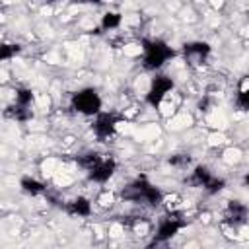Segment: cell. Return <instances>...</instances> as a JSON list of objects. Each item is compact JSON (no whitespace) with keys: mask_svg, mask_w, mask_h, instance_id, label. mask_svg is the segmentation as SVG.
Wrapping results in <instances>:
<instances>
[{"mask_svg":"<svg viewBox=\"0 0 249 249\" xmlns=\"http://www.w3.org/2000/svg\"><path fill=\"white\" fill-rule=\"evenodd\" d=\"M121 196L124 200H132V202H146L150 206H158L163 198L161 191L158 187H154L152 183H148L144 177H138L136 181H132L128 187H124V191L121 193Z\"/></svg>","mask_w":249,"mask_h":249,"instance_id":"6da1fadb","label":"cell"},{"mask_svg":"<svg viewBox=\"0 0 249 249\" xmlns=\"http://www.w3.org/2000/svg\"><path fill=\"white\" fill-rule=\"evenodd\" d=\"M173 56H175L173 49L167 47L163 41H160V39H156V41H144L142 64H144L146 70H158V68H161Z\"/></svg>","mask_w":249,"mask_h":249,"instance_id":"7a4b0ae2","label":"cell"},{"mask_svg":"<svg viewBox=\"0 0 249 249\" xmlns=\"http://www.w3.org/2000/svg\"><path fill=\"white\" fill-rule=\"evenodd\" d=\"M70 105L82 115H97L101 111V97L93 88H86L72 95Z\"/></svg>","mask_w":249,"mask_h":249,"instance_id":"3957f363","label":"cell"},{"mask_svg":"<svg viewBox=\"0 0 249 249\" xmlns=\"http://www.w3.org/2000/svg\"><path fill=\"white\" fill-rule=\"evenodd\" d=\"M191 183L196 185V187H202V189H204L206 193H210V195H214V193H218V191L224 189V179L214 177V175L210 173V169L204 167V165L195 167L193 177H191Z\"/></svg>","mask_w":249,"mask_h":249,"instance_id":"277c9868","label":"cell"},{"mask_svg":"<svg viewBox=\"0 0 249 249\" xmlns=\"http://www.w3.org/2000/svg\"><path fill=\"white\" fill-rule=\"evenodd\" d=\"M173 89V80L169 78V76H156L154 80H152V84H150V89H148V93H146V101L152 105V107H158L161 101H163V97L169 93Z\"/></svg>","mask_w":249,"mask_h":249,"instance_id":"5b68a950","label":"cell"},{"mask_svg":"<svg viewBox=\"0 0 249 249\" xmlns=\"http://www.w3.org/2000/svg\"><path fill=\"white\" fill-rule=\"evenodd\" d=\"M117 124H119V117L113 115V113H97L95 115V121H93V132L99 140H105L109 136L115 134L117 130Z\"/></svg>","mask_w":249,"mask_h":249,"instance_id":"8992f818","label":"cell"},{"mask_svg":"<svg viewBox=\"0 0 249 249\" xmlns=\"http://www.w3.org/2000/svg\"><path fill=\"white\" fill-rule=\"evenodd\" d=\"M183 54H185V60H187V62L198 64V62H202V60L210 54V45H208V43H202V41L187 43V45L183 47Z\"/></svg>","mask_w":249,"mask_h":249,"instance_id":"52a82bcc","label":"cell"},{"mask_svg":"<svg viewBox=\"0 0 249 249\" xmlns=\"http://www.w3.org/2000/svg\"><path fill=\"white\" fill-rule=\"evenodd\" d=\"M185 226V222L183 220H179V218H173V216H167V218H163L161 222H160V226H158V231H156V241H167V239H171L181 228Z\"/></svg>","mask_w":249,"mask_h":249,"instance_id":"ba28073f","label":"cell"},{"mask_svg":"<svg viewBox=\"0 0 249 249\" xmlns=\"http://www.w3.org/2000/svg\"><path fill=\"white\" fill-rule=\"evenodd\" d=\"M115 169H117L115 160L107 158V160H101L91 171H88V175H89V179L95 181V183H105V181L111 179V175L115 173Z\"/></svg>","mask_w":249,"mask_h":249,"instance_id":"9c48e42d","label":"cell"},{"mask_svg":"<svg viewBox=\"0 0 249 249\" xmlns=\"http://www.w3.org/2000/svg\"><path fill=\"white\" fill-rule=\"evenodd\" d=\"M247 220V206L239 200H231L226 208V222L230 226H241Z\"/></svg>","mask_w":249,"mask_h":249,"instance_id":"30bf717a","label":"cell"},{"mask_svg":"<svg viewBox=\"0 0 249 249\" xmlns=\"http://www.w3.org/2000/svg\"><path fill=\"white\" fill-rule=\"evenodd\" d=\"M66 212L70 214V216H89V212H91V202L88 200V198H84V196H76V198H72L70 202H66Z\"/></svg>","mask_w":249,"mask_h":249,"instance_id":"8fae6325","label":"cell"},{"mask_svg":"<svg viewBox=\"0 0 249 249\" xmlns=\"http://www.w3.org/2000/svg\"><path fill=\"white\" fill-rule=\"evenodd\" d=\"M101 160H103V158H101L97 152H86V154H80V156L76 158L78 165H80V167H84L86 171H91V169H93Z\"/></svg>","mask_w":249,"mask_h":249,"instance_id":"7c38bea8","label":"cell"},{"mask_svg":"<svg viewBox=\"0 0 249 249\" xmlns=\"http://www.w3.org/2000/svg\"><path fill=\"white\" fill-rule=\"evenodd\" d=\"M21 189H23V193H27V195H41L43 191H45V185L43 183H39L37 179H31V177H23L21 179Z\"/></svg>","mask_w":249,"mask_h":249,"instance_id":"4fadbf2b","label":"cell"},{"mask_svg":"<svg viewBox=\"0 0 249 249\" xmlns=\"http://www.w3.org/2000/svg\"><path fill=\"white\" fill-rule=\"evenodd\" d=\"M237 107L243 111H249V78L243 80L239 93H237Z\"/></svg>","mask_w":249,"mask_h":249,"instance_id":"5bb4252c","label":"cell"},{"mask_svg":"<svg viewBox=\"0 0 249 249\" xmlns=\"http://www.w3.org/2000/svg\"><path fill=\"white\" fill-rule=\"evenodd\" d=\"M8 115L12 117V119H18V121H27V119H31V109L29 107H21V105H12L10 109H8Z\"/></svg>","mask_w":249,"mask_h":249,"instance_id":"9a60e30c","label":"cell"},{"mask_svg":"<svg viewBox=\"0 0 249 249\" xmlns=\"http://www.w3.org/2000/svg\"><path fill=\"white\" fill-rule=\"evenodd\" d=\"M119 25H121V14H117V12H107L103 16V19H101V27L103 29H115Z\"/></svg>","mask_w":249,"mask_h":249,"instance_id":"2e32d148","label":"cell"},{"mask_svg":"<svg viewBox=\"0 0 249 249\" xmlns=\"http://www.w3.org/2000/svg\"><path fill=\"white\" fill-rule=\"evenodd\" d=\"M31 99H33V95H31V91H29V89L19 88V89L16 91V105H21V107H31Z\"/></svg>","mask_w":249,"mask_h":249,"instance_id":"e0dca14e","label":"cell"},{"mask_svg":"<svg viewBox=\"0 0 249 249\" xmlns=\"http://www.w3.org/2000/svg\"><path fill=\"white\" fill-rule=\"evenodd\" d=\"M189 161H191V158L185 156V154H177V156H171V158H169V163L175 165V167H185Z\"/></svg>","mask_w":249,"mask_h":249,"instance_id":"ac0fdd59","label":"cell"},{"mask_svg":"<svg viewBox=\"0 0 249 249\" xmlns=\"http://www.w3.org/2000/svg\"><path fill=\"white\" fill-rule=\"evenodd\" d=\"M18 51H19L18 45H4V47H2V53H0V58H2V60H8V58H12V54H16Z\"/></svg>","mask_w":249,"mask_h":249,"instance_id":"d6986e66","label":"cell"},{"mask_svg":"<svg viewBox=\"0 0 249 249\" xmlns=\"http://www.w3.org/2000/svg\"><path fill=\"white\" fill-rule=\"evenodd\" d=\"M80 2H99V0H80Z\"/></svg>","mask_w":249,"mask_h":249,"instance_id":"ffe728a7","label":"cell"}]
</instances>
